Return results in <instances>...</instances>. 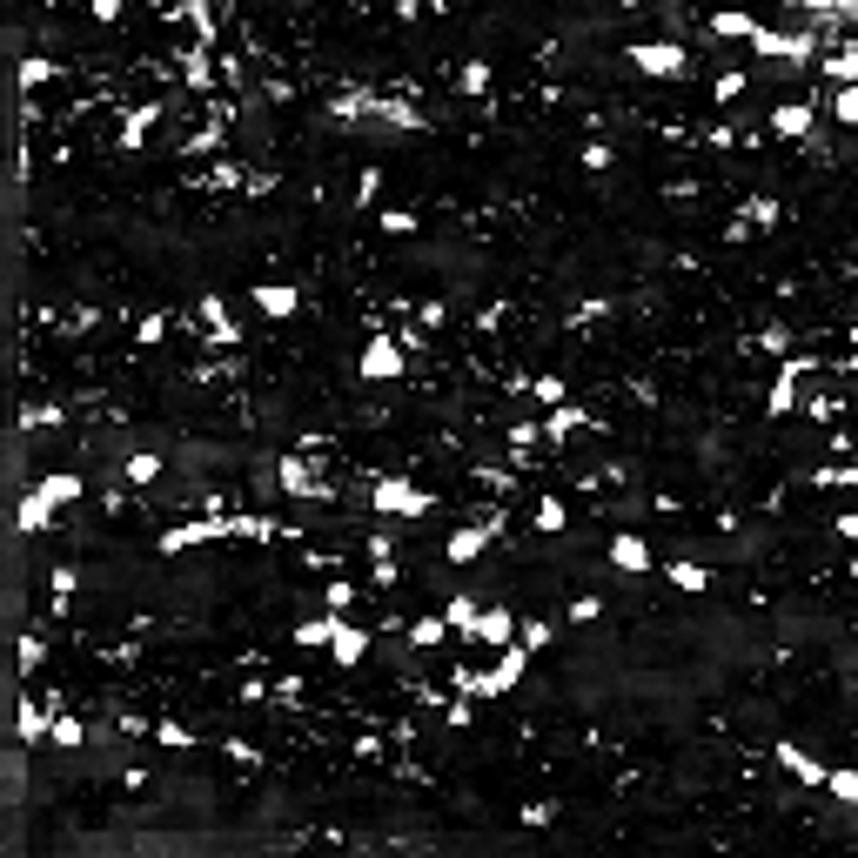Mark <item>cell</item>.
Returning <instances> with one entry per match:
<instances>
[{"mask_svg": "<svg viewBox=\"0 0 858 858\" xmlns=\"http://www.w3.org/2000/svg\"><path fill=\"white\" fill-rule=\"evenodd\" d=\"M34 490H41L47 503H54V510H68L74 497H81V490H88V483H81V476L74 470H54V476H41V483H34Z\"/></svg>", "mask_w": 858, "mask_h": 858, "instance_id": "obj_16", "label": "cell"}, {"mask_svg": "<svg viewBox=\"0 0 858 858\" xmlns=\"http://www.w3.org/2000/svg\"><path fill=\"white\" fill-rule=\"evenodd\" d=\"M181 81H188V88H208V61L202 54H181Z\"/></svg>", "mask_w": 858, "mask_h": 858, "instance_id": "obj_40", "label": "cell"}, {"mask_svg": "<svg viewBox=\"0 0 858 858\" xmlns=\"http://www.w3.org/2000/svg\"><path fill=\"white\" fill-rule=\"evenodd\" d=\"M812 114H818V108H805V101H785V108H771V135H778V141L812 135Z\"/></svg>", "mask_w": 858, "mask_h": 858, "instance_id": "obj_13", "label": "cell"}, {"mask_svg": "<svg viewBox=\"0 0 858 858\" xmlns=\"http://www.w3.org/2000/svg\"><path fill=\"white\" fill-rule=\"evenodd\" d=\"M832 530H838V537H845V543H858V510H845V517H838Z\"/></svg>", "mask_w": 858, "mask_h": 858, "instance_id": "obj_50", "label": "cell"}, {"mask_svg": "<svg viewBox=\"0 0 858 858\" xmlns=\"http://www.w3.org/2000/svg\"><path fill=\"white\" fill-rule=\"evenodd\" d=\"M751 14L745 7H718V14H711V34H718V41H751Z\"/></svg>", "mask_w": 858, "mask_h": 858, "instance_id": "obj_18", "label": "cell"}, {"mask_svg": "<svg viewBox=\"0 0 858 858\" xmlns=\"http://www.w3.org/2000/svg\"><path fill=\"white\" fill-rule=\"evenodd\" d=\"M852 577H858V564H852Z\"/></svg>", "mask_w": 858, "mask_h": 858, "instance_id": "obj_53", "label": "cell"}, {"mask_svg": "<svg viewBox=\"0 0 858 858\" xmlns=\"http://www.w3.org/2000/svg\"><path fill=\"white\" fill-rule=\"evenodd\" d=\"M121 476H128V483H155V476H161V456H155V450H135L128 463H121Z\"/></svg>", "mask_w": 858, "mask_h": 858, "instance_id": "obj_26", "label": "cell"}, {"mask_svg": "<svg viewBox=\"0 0 858 858\" xmlns=\"http://www.w3.org/2000/svg\"><path fill=\"white\" fill-rule=\"evenodd\" d=\"M631 68L637 74H657V81H678V74H684V47L678 41H637L631 47Z\"/></svg>", "mask_w": 858, "mask_h": 858, "instance_id": "obj_6", "label": "cell"}, {"mask_svg": "<svg viewBox=\"0 0 858 858\" xmlns=\"http://www.w3.org/2000/svg\"><path fill=\"white\" fill-rule=\"evenodd\" d=\"M403 362H409L403 342L376 329V336L362 342V362H356V369H362V383H396V376H403Z\"/></svg>", "mask_w": 858, "mask_h": 858, "instance_id": "obj_5", "label": "cell"}, {"mask_svg": "<svg viewBox=\"0 0 858 858\" xmlns=\"http://www.w3.org/2000/svg\"><path fill=\"white\" fill-rule=\"evenodd\" d=\"M577 429H597L590 423V409H577V403H557L550 416H543V436H550V443H564V436H577Z\"/></svg>", "mask_w": 858, "mask_h": 858, "instance_id": "obj_15", "label": "cell"}, {"mask_svg": "<svg viewBox=\"0 0 858 858\" xmlns=\"http://www.w3.org/2000/svg\"><path fill=\"white\" fill-rule=\"evenodd\" d=\"M805 376H812V362H798L791 356L785 369H778V376H771V396H765V416H791V409H798V383H805Z\"/></svg>", "mask_w": 858, "mask_h": 858, "instance_id": "obj_7", "label": "cell"}, {"mask_svg": "<svg viewBox=\"0 0 858 858\" xmlns=\"http://www.w3.org/2000/svg\"><path fill=\"white\" fill-rule=\"evenodd\" d=\"M818 490H858V463H832V470H812Z\"/></svg>", "mask_w": 858, "mask_h": 858, "instance_id": "obj_28", "label": "cell"}, {"mask_svg": "<svg viewBox=\"0 0 858 858\" xmlns=\"http://www.w3.org/2000/svg\"><path fill=\"white\" fill-rule=\"evenodd\" d=\"M490 523H463V530H450V543H443V557H450V564H476V557H483V550H490Z\"/></svg>", "mask_w": 858, "mask_h": 858, "instance_id": "obj_8", "label": "cell"}, {"mask_svg": "<svg viewBox=\"0 0 858 858\" xmlns=\"http://www.w3.org/2000/svg\"><path fill=\"white\" fill-rule=\"evenodd\" d=\"M456 88L463 94H490V61H470V68L456 74Z\"/></svg>", "mask_w": 858, "mask_h": 858, "instance_id": "obj_35", "label": "cell"}, {"mask_svg": "<svg viewBox=\"0 0 858 858\" xmlns=\"http://www.w3.org/2000/svg\"><path fill=\"white\" fill-rule=\"evenodd\" d=\"M671 584L678 590H711V570L691 564V557H678V564H671Z\"/></svg>", "mask_w": 858, "mask_h": 858, "instance_id": "obj_30", "label": "cell"}, {"mask_svg": "<svg viewBox=\"0 0 858 858\" xmlns=\"http://www.w3.org/2000/svg\"><path fill=\"white\" fill-rule=\"evenodd\" d=\"M584 168L590 175H604V168H617V155H610L604 141H584Z\"/></svg>", "mask_w": 858, "mask_h": 858, "instance_id": "obj_39", "label": "cell"}, {"mask_svg": "<svg viewBox=\"0 0 858 858\" xmlns=\"http://www.w3.org/2000/svg\"><path fill=\"white\" fill-rule=\"evenodd\" d=\"M832 114L845 121V128H858V81H852V88H838V94H832Z\"/></svg>", "mask_w": 858, "mask_h": 858, "instance_id": "obj_36", "label": "cell"}, {"mask_svg": "<svg viewBox=\"0 0 858 858\" xmlns=\"http://www.w3.org/2000/svg\"><path fill=\"white\" fill-rule=\"evenodd\" d=\"M711 94H718V101H738V94H745V74H738V68L718 74V81H711Z\"/></svg>", "mask_w": 858, "mask_h": 858, "instance_id": "obj_42", "label": "cell"}, {"mask_svg": "<svg viewBox=\"0 0 858 858\" xmlns=\"http://www.w3.org/2000/svg\"><path fill=\"white\" fill-rule=\"evenodd\" d=\"M530 657H537V651H523V644H503V657L490 664V671H483V678H463V691H470V698H503V691H517V678L530 671Z\"/></svg>", "mask_w": 858, "mask_h": 858, "instance_id": "obj_2", "label": "cell"}, {"mask_svg": "<svg viewBox=\"0 0 858 858\" xmlns=\"http://www.w3.org/2000/svg\"><path fill=\"white\" fill-rule=\"evenodd\" d=\"M785 7H798V0H785Z\"/></svg>", "mask_w": 858, "mask_h": 858, "instance_id": "obj_52", "label": "cell"}, {"mask_svg": "<svg viewBox=\"0 0 858 858\" xmlns=\"http://www.w3.org/2000/svg\"><path fill=\"white\" fill-rule=\"evenodd\" d=\"M161 336H168V322H161V316H141V322H135V342H141V349H148V342H161Z\"/></svg>", "mask_w": 858, "mask_h": 858, "instance_id": "obj_45", "label": "cell"}, {"mask_svg": "<svg viewBox=\"0 0 858 858\" xmlns=\"http://www.w3.org/2000/svg\"><path fill=\"white\" fill-rule=\"evenodd\" d=\"M47 584H54V604H68V597H74V584H81V577H74V564H61V570H54V577H47Z\"/></svg>", "mask_w": 858, "mask_h": 858, "instance_id": "obj_41", "label": "cell"}, {"mask_svg": "<svg viewBox=\"0 0 858 858\" xmlns=\"http://www.w3.org/2000/svg\"><path fill=\"white\" fill-rule=\"evenodd\" d=\"M222 751H228V758H235V765H255V758H262V751H255V745H242V738H228Z\"/></svg>", "mask_w": 858, "mask_h": 858, "instance_id": "obj_48", "label": "cell"}, {"mask_svg": "<svg viewBox=\"0 0 858 858\" xmlns=\"http://www.w3.org/2000/svg\"><path fill=\"white\" fill-rule=\"evenodd\" d=\"M825 81H832V88H852L858 81V41H838V54L825 61Z\"/></svg>", "mask_w": 858, "mask_h": 858, "instance_id": "obj_19", "label": "cell"}, {"mask_svg": "<svg viewBox=\"0 0 858 858\" xmlns=\"http://www.w3.org/2000/svg\"><path fill=\"white\" fill-rule=\"evenodd\" d=\"M47 738H54V745H61V751H81V745H88V724H81V718H68V711H61V718H54V731H47Z\"/></svg>", "mask_w": 858, "mask_h": 858, "instance_id": "obj_24", "label": "cell"}, {"mask_svg": "<svg viewBox=\"0 0 858 858\" xmlns=\"http://www.w3.org/2000/svg\"><path fill=\"white\" fill-rule=\"evenodd\" d=\"M597 617H604V597H597V590H590V597H577V604H570V624H597Z\"/></svg>", "mask_w": 858, "mask_h": 858, "instance_id": "obj_37", "label": "cell"}, {"mask_svg": "<svg viewBox=\"0 0 858 858\" xmlns=\"http://www.w3.org/2000/svg\"><path fill=\"white\" fill-rule=\"evenodd\" d=\"M255 309H262V316H295V309H302V289H295V282H255Z\"/></svg>", "mask_w": 858, "mask_h": 858, "instance_id": "obj_9", "label": "cell"}, {"mask_svg": "<svg viewBox=\"0 0 858 858\" xmlns=\"http://www.w3.org/2000/svg\"><path fill=\"white\" fill-rule=\"evenodd\" d=\"M47 731H54V711H47L41 698H27V704H21V738H27V745H41Z\"/></svg>", "mask_w": 858, "mask_h": 858, "instance_id": "obj_22", "label": "cell"}, {"mask_svg": "<svg viewBox=\"0 0 858 858\" xmlns=\"http://www.w3.org/2000/svg\"><path fill=\"white\" fill-rule=\"evenodd\" d=\"M155 745H168V751H195V731H188V724H175V718H161V724H155Z\"/></svg>", "mask_w": 858, "mask_h": 858, "instance_id": "obj_31", "label": "cell"}, {"mask_svg": "<svg viewBox=\"0 0 858 858\" xmlns=\"http://www.w3.org/2000/svg\"><path fill=\"white\" fill-rule=\"evenodd\" d=\"M275 490L295 497V503H329V497H336V483L322 476V463L309 450H289L282 463H275Z\"/></svg>", "mask_w": 858, "mask_h": 858, "instance_id": "obj_1", "label": "cell"}, {"mask_svg": "<svg viewBox=\"0 0 858 858\" xmlns=\"http://www.w3.org/2000/svg\"><path fill=\"white\" fill-rule=\"evenodd\" d=\"M329 657H336V664H362V657H369V631H362V624H349V617H336Z\"/></svg>", "mask_w": 858, "mask_h": 858, "instance_id": "obj_10", "label": "cell"}, {"mask_svg": "<svg viewBox=\"0 0 858 858\" xmlns=\"http://www.w3.org/2000/svg\"><path fill=\"white\" fill-rule=\"evenodd\" d=\"M825 791H832V798H845V805H858V771H825Z\"/></svg>", "mask_w": 858, "mask_h": 858, "instance_id": "obj_34", "label": "cell"}, {"mask_svg": "<svg viewBox=\"0 0 858 858\" xmlns=\"http://www.w3.org/2000/svg\"><path fill=\"white\" fill-rule=\"evenodd\" d=\"M322 604H329V610H342V617H349V604H356V584H329V590H322Z\"/></svg>", "mask_w": 858, "mask_h": 858, "instance_id": "obj_43", "label": "cell"}, {"mask_svg": "<svg viewBox=\"0 0 858 858\" xmlns=\"http://www.w3.org/2000/svg\"><path fill=\"white\" fill-rule=\"evenodd\" d=\"M738 215H745V222H731V235H745V228H771V222H778V215H785V208L771 202V195H751V202L738 208Z\"/></svg>", "mask_w": 858, "mask_h": 858, "instance_id": "obj_20", "label": "cell"}, {"mask_svg": "<svg viewBox=\"0 0 858 858\" xmlns=\"http://www.w3.org/2000/svg\"><path fill=\"white\" fill-rule=\"evenodd\" d=\"M88 7H94V21H114V14H121L128 0H88Z\"/></svg>", "mask_w": 858, "mask_h": 858, "instance_id": "obj_51", "label": "cell"}, {"mask_svg": "<svg viewBox=\"0 0 858 858\" xmlns=\"http://www.w3.org/2000/svg\"><path fill=\"white\" fill-rule=\"evenodd\" d=\"M758 349H771V356H785V349H791V336H785V329H765V336H758Z\"/></svg>", "mask_w": 858, "mask_h": 858, "instance_id": "obj_49", "label": "cell"}, {"mask_svg": "<svg viewBox=\"0 0 858 858\" xmlns=\"http://www.w3.org/2000/svg\"><path fill=\"white\" fill-rule=\"evenodd\" d=\"M483 483H490L497 497H510V490H517V476H510V470H483Z\"/></svg>", "mask_w": 858, "mask_h": 858, "instance_id": "obj_47", "label": "cell"}, {"mask_svg": "<svg viewBox=\"0 0 858 858\" xmlns=\"http://www.w3.org/2000/svg\"><path fill=\"white\" fill-rule=\"evenodd\" d=\"M550 637H557V624H550V617H530V624H517V644H523V651H543Z\"/></svg>", "mask_w": 858, "mask_h": 858, "instance_id": "obj_32", "label": "cell"}, {"mask_svg": "<svg viewBox=\"0 0 858 858\" xmlns=\"http://www.w3.org/2000/svg\"><path fill=\"white\" fill-rule=\"evenodd\" d=\"M610 564L617 570H651V543L644 537H610Z\"/></svg>", "mask_w": 858, "mask_h": 858, "instance_id": "obj_17", "label": "cell"}, {"mask_svg": "<svg viewBox=\"0 0 858 858\" xmlns=\"http://www.w3.org/2000/svg\"><path fill=\"white\" fill-rule=\"evenodd\" d=\"M47 81H54V61H47V54H27L21 61V88H47Z\"/></svg>", "mask_w": 858, "mask_h": 858, "instance_id": "obj_33", "label": "cell"}, {"mask_svg": "<svg viewBox=\"0 0 858 858\" xmlns=\"http://www.w3.org/2000/svg\"><path fill=\"white\" fill-rule=\"evenodd\" d=\"M443 637H450V617H416V624H409V644H443Z\"/></svg>", "mask_w": 858, "mask_h": 858, "instance_id": "obj_29", "label": "cell"}, {"mask_svg": "<svg viewBox=\"0 0 858 858\" xmlns=\"http://www.w3.org/2000/svg\"><path fill=\"white\" fill-rule=\"evenodd\" d=\"M202 329H208L215 342H228V349L242 342V322L228 316V302H222V295H208V302H202Z\"/></svg>", "mask_w": 858, "mask_h": 858, "instance_id": "obj_14", "label": "cell"}, {"mask_svg": "<svg viewBox=\"0 0 858 858\" xmlns=\"http://www.w3.org/2000/svg\"><path fill=\"white\" fill-rule=\"evenodd\" d=\"M41 657H47V644H41V637H27V644H21V671H41Z\"/></svg>", "mask_w": 858, "mask_h": 858, "instance_id": "obj_46", "label": "cell"}, {"mask_svg": "<svg viewBox=\"0 0 858 858\" xmlns=\"http://www.w3.org/2000/svg\"><path fill=\"white\" fill-rule=\"evenodd\" d=\"M537 403H543V409L570 403V396H564V376H537Z\"/></svg>", "mask_w": 858, "mask_h": 858, "instance_id": "obj_38", "label": "cell"}, {"mask_svg": "<svg viewBox=\"0 0 858 858\" xmlns=\"http://www.w3.org/2000/svg\"><path fill=\"white\" fill-rule=\"evenodd\" d=\"M369 497H376L383 517H429V490H416V483H403V476H376Z\"/></svg>", "mask_w": 858, "mask_h": 858, "instance_id": "obj_4", "label": "cell"}, {"mask_svg": "<svg viewBox=\"0 0 858 858\" xmlns=\"http://www.w3.org/2000/svg\"><path fill=\"white\" fill-rule=\"evenodd\" d=\"M470 637H476V644H497V651H503V644H517V617H510L503 604H490L483 617H476V631H470Z\"/></svg>", "mask_w": 858, "mask_h": 858, "instance_id": "obj_11", "label": "cell"}, {"mask_svg": "<svg viewBox=\"0 0 858 858\" xmlns=\"http://www.w3.org/2000/svg\"><path fill=\"white\" fill-rule=\"evenodd\" d=\"M771 758H778L791 778H805V785H825V771H832V765H818L805 745H771Z\"/></svg>", "mask_w": 858, "mask_h": 858, "instance_id": "obj_12", "label": "cell"}, {"mask_svg": "<svg viewBox=\"0 0 858 858\" xmlns=\"http://www.w3.org/2000/svg\"><path fill=\"white\" fill-rule=\"evenodd\" d=\"M47 523H54V503H47L41 490H27L21 497V530L27 537H47Z\"/></svg>", "mask_w": 858, "mask_h": 858, "instance_id": "obj_21", "label": "cell"}, {"mask_svg": "<svg viewBox=\"0 0 858 858\" xmlns=\"http://www.w3.org/2000/svg\"><path fill=\"white\" fill-rule=\"evenodd\" d=\"M443 617H450V631H476V617H483V610H476V597H463V590H456L450 604H443Z\"/></svg>", "mask_w": 858, "mask_h": 858, "instance_id": "obj_25", "label": "cell"}, {"mask_svg": "<svg viewBox=\"0 0 858 858\" xmlns=\"http://www.w3.org/2000/svg\"><path fill=\"white\" fill-rule=\"evenodd\" d=\"M383 235H416V215H409V208H389V215H383Z\"/></svg>", "mask_w": 858, "mask_h": 858, "instance_id": "obj_44", "label": "cell"}, {"mask_svg": "<svg viewBox=\"0 0 858 858\" xmlns=\"http://www.w3.org/2000/svg\"><path fill=\"white\" fill-rule=\"evenodd\" d=\"M228 537V510H208L195 523H175V530H161V557H181V550H195V543H222Z\"/></svg>", "mask_w": 858, "mask_h": 858, "instance_id": "obj_3", "label": "cell"}, {"mask_svg": "<svg viewBox=\"0 0 858 858\" xmlns=\"http://www.w3.org/2000/svg\"><path fill=\"white\" fill-rule=\"evenodd\" d=\"M537 530H570V510H564V497H537Z\"/></svg>", "mask_w": 858, "mask_h": 858, "instance_id": "obj_27", "label": "cell"}, {"mask_svg": "<svg viewBox=\"0 0 858 858\" xmlns=\"http://www.w3.org/2000/svg\"><path fill=\"white\" fill-rule=\"evenodd\" d=\"M155 114H161V108H135L128 121H121V148H128V155H135L141 141H148V128H155Z\"/></svg>", "mask_w": 858, "mask_h": 858, "instance_id": "obj_23", "label": "cell"}]
</instances>
